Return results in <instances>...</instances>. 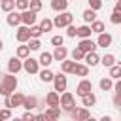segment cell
I'll use <instances>...</instances> for the list:
<instances>
[{"instance_id":"6da1fadb","label":"cell","mask_w":121,"mask_h":121,"mask_svg":"<svg viewBox=\"0 0 121 121\" xmlns=\"http://www.w3.org/2000/svg\"><path fill=\"white\" fill-rule=\"evenodd\" d=\"M15 89H17V78L9 72V74H6V76L2 78V81H0V95L8 96V95H11Z\"/></svg>"},{"instance_id":"7a4b0ae2","label":"cell","mask_w":121,"mask_h":121,"mask_svg":"<svg viewBox=\"0 0 121 121\" xmlns=\"http://www.w3.org/2000/svg\"><path fill=\"white\" fill-rule=\"evenodd\" d=\"M72 21H74V15H72L70 11H59V15L53 19V26L64 28V26H68Z\"/></svg>"},{"instance_id":"3957f363","label":"cell","mask_w":121,"mask_h":121,"mask_svg":"<svg viewBox=\"0 0 121 121\" xmlns=\"http://www.w3.org/2000/svg\"><path fill=\"white\" fill-rule=\"evenodd\" d=\"M59 106H62L64 112H72L74 106H76V102H74V95L68 93V91H62V95H60V104H59Z\"/></svg>"},{"instance_id":"277c9868","label":"cell","mask_w":121,"mask_h":121,"mask_svg":"<svg viewBox=\"0 0 121 121\" xmlns=\"http://www.w3.org/2000/svg\"><path fill=\"white\" fill-rule=\"evenodd\" d=\"M23 70L28 72V74H38V72H40V62H38V59L26 57L25 62H23Z\"/></svg>"},{"instance_id":"5b68a950","label":"cell","mask_w":121,"mask_h":121,"mask_svg":"<svg viewBox=\"0 0 121 121\" xmlns=\"http://www.w3.org/2000/svg\"><path fill=\"white\" fill-rule=\"evenodd\" d=\"M70 115H72V117H74L76 121H85V119H93V117H91V112H89V110H87L85 106H83V108H76V106H74V110L70 112Z\"/></svg>"},{"instance_id":"8992f818","label":"cell","mask_w":121,"mask_h":121,"mask_svg":"<svg viewBox=\"0 0 121 121\" xmlns=\"http://www.w3.org/2000/svg\"><path fill=\"white\" fill-rule=\"evenodd\" d=\"M53 85H55V91L57 93H60V91H66V85H68V79H66V76H64V72L60 74H55V78H53Z\"/></svg>"},{"instance_id":"52a82bcc","label":"cell","mask_w":121,"mask_h":121,"mask_svg":"<svg viewBox=\"0 0 121 121\" xmlns=\"http://www.w3.org/2000/svg\"><path fill=\"white\" fill-rule=\"evenodd\" d=\"M21 23L26 25V26L34 25V23H36V11H32L30 8H28V9H23V11H21Z\"/></svg>"},{"instance_id":"ba28073f","label":"cell","mask_w":121,"mask_h":121,"mask_svg":"<svg viewBox=\"0 0 121 121\" xmlns=\"http://www.w3.org/2000/svg\"><path fill=\"white\" fill-rule=\"evenodd\" d=\"M93 91V83L89 81V79H81L79 83H78V87H76V95L78 96H83V95H87V93H91Z\"/></svg>"},{"instance_id":"9c48e42d","label":"cell","mask_w":121,"mask_h":121,"mask_svg":"<svg viewBox=\"0 0 121 121\" xmlns=\"http://www.w3.org/2000/svg\"><path fill=\"white\" fill-rule=\"evenodd\" d=\"M81 51H85V53H91V51H96V42H93L91 38H81L79 40V45H78Z\"/></svg>"},{"instance_id":"30bf717a","label":"cell","mask_w":121,"mask_h":121,"mask_svg":"<svg viewBox=\"0 0 121 121\" xmlns=\"http://www.w3.org/2000/svg\"><path fill=\"white\" fill-rule=\"evenodd\" d=\"M15 38H17V42H21V43L28 42V40H30V26H26V25H25V26H19Z\"/></svg>"},{"instance_id":"8fae6325","label":"cell","mask_w":121,"mask_h":121,"mask_svg":"<svg viewBox=\"0 0 121 121\" xmlns=\"http://www.w3.org/2000/svg\"><path fill=\"white\" fill-rule=\"evenodd\" d=\"M19 70H23V62H21V59H19V57H11V59L8 60V72L17 74Z\"/></svg>"},{"instance_id":"7c38bea8","label":"cell","mask_w":121,"mask_h":121,"mask_svg":"<svg viewBox=\"0 0 121 121\" xmlns=\"http://www.w3.org/2000/svg\"><path fill=\"white\" fill-rule=\"evenodd\" d=\"M96 45H98V47H110V45H112V34L100 32V34H98V40H96Z\"/></svg>"},{"instance_id":"4fadbf2b","label":"cell","mask_w":121,"mask_h":121,"mask_svg":"<svg viewBox=\"0 0 121 121\" xmlns=\"http://www.w3.org/2000/svg\"><path fill=\"white\" fill-rule=\"evenodd\" d=\"M66 57H68V49H66L64 45H57L55 51H53V60H59V62H60V60H64Z\"/></svg>"},{"instance_id":"5bb4252c","label":"cell","mask_w":121,"mask_h":121,"mask_svg":"<svg viewBox=\"0 0 121 121\" xmlns=\"http://www.w3.org/2000/svg\"><path fill=\"white\" fill-rule=\"evenodd\" d=\"M9 96V100H11V108H17V106H23V100H25V95L23 93H17V91H13L11 95H8Z\"/></svg>"},{"instance_id":"9a60e30c","label":"cell","mask_w":121,"mask_h":121,"mask_svg":"<svg viewBox=\"0 0 121 121\" xmlns=\"http://www.w3.org/2000/svg\"><path fill=\"white\" fill-rule=\"evenodd\" d=\"M6 21H8L9 26H19V25H21V13H17V11L11 9V11L8 13V19H6Z\"/></svg>"},{"instance_id":"2e32d148","label":"cell","mask_w":121,"mask_h":121,"mask_svg":"<svg viewBox=\"0 0 121 121\" xmlns=\"http://www.w3.org/2000/svg\"><path fill=\"white\" fill-rule=\"evenodd\" d=\"M45 102H47V106H59L60 104V95L57 91H51V93H47Z\"/></svg>"},{"instance_id":"e0dca14e","label":"cell","mask_w":121,"mask_h":121,"mask_svg":"<svg viewBox=\"0 0 121 121\" xmlns=\"http://www.w3.org/2000/svg\"><path fill=\"white\" fill-rule=\"evenodd\" d=\"M83 60H85L87 66H96V64L100 62V57H98L95 51H91V53H85V59H83Z\"/></svg>"},{"instance_id":"ac0fdd59","label":"cell","mask_w":121,"mask_h":121,"mask_svg":"<svg viewBox=\"0 0 121 121\" xmlns=\"http://www.w3.org/2000/svg\"><path fill=\"white\" fill-rule=\"evenodd\" d=\"M72 74H74V76H79V78H85V76H89V66H87V64H78V62H76Z\"/></svg>"},{"instance_id":"d6986e66","label":"cell","mask_w":121,"mask_h":121,"mask_svg":"<svg viewBox=\"0 0 121 121\" xmlns=\"http://www.w3.org/2000/svg\"><path fill=\"white\" fill-rule=\"evenodd\" d=\"M23 108H25V110H34V108H38V98H36V96H25Z\"/></svg>"},{"instance_id":"ffe728a7","label":"cell","mask_w":121,"mask_h":121,"mask_svg":"<svg viewBox=\"0 0 121 121\" xmlns=\"http://www.w3.org/2000/svg\"><path fill=\"white\" fill-rule=\"evenodd\" d=\"M51 8H53L55 11H66L68 0H51Z\"/></svg>"},{"instance_id":"44dd1931","label":"cell","mask_w":121,"mask_h":121,"mask_svg":"<svg viewBox=\"0 0 121 121\" xmlns=\"http://www.w3.org/2000/svg\"><path fill=\"white\" fill-rule=\"evenodd\" d=\"M38 62H40L42 66H49V64L53 62V53H47V51H43V53L40 55V59H38Z\"/></svg>"},{"instance_id":"7402d4cb","label":"cell","mask_w":121,"mask_h":121,"mask_svg":"<svg viewBox=\"0 0 121 121\" xmlns=\"http://www.w3.org/2000/svg\"><path fill=\"white\" fill-rule=\"evenodd\" d=\"M74 66H76V60H60V70L64 72V74H72V70H74Z\"/></svg>"},{"instance_id":"603a6c76","label":"cell","mask_w":121,"mask_h":121,"mask_svg":"<svg viewBox=\"0 0 121 121\" xmlns=\"http://www.w3.org/2000/svg\"><path fill=\"white\" fill-rule=\"evenodd\" d=\"M53 78H55V74H53V72H51L47 66H45V68L40 72V79H42L43 83H49V81H53Z\"/></svg>"},{"instance_id":"cb8c5ba5","label":"cell","mask_w":121,"mask_h":121,"mask_svg":"<svg viewBox=\"0 0 121 121\" xmlns=\"http://www.w3.org/2000/svg\"><path fill=\"white\" fill-rule=\"evenodd\" d=\"M95 102H96V96H95L93 93H87V95H83V96H81V104H83L85 108L95 106Z\"/></svg>"},{"instance_id":"d4e9b609","label":"cell","mask_w":121,"mask_h":121,"mask_svg":"<svg viewBox=\"0 0 121 121\" xmlns=\"http://www.w3.org/2000/svg\"><path fill=\"white\" fill-rule=\"evenodd\" d=\"M45 117H47V119H59V117H60L59 106H49V110H45Z\"/></svg>"},{"instance_id":"484cf974","label":"cell","mask_w":121,"mask_h":121,"mask_svg":"<svg viewBox=\"0 0 121 121\" xmlns=\"http://www.w3.org/2000/svg\"><path fill=\"white\" fill-rule=\"evenodd\" d=\"M0 9L6 11V13H9L11 9H15V0H2L0 2Z\"/></svg>"},{"instance_id":"4316f807","label":"cell","mask_w":121,"mask_h":121,"mask_svg":"<svg viewBox=\"0 0 121 121\" xmlns=\"http://www.w3.org/2000/svg\"><path fill=\"white\" fill-rule=\"evenodd\" d=\"M91 26H87V25H83V26H78V34L76 36H79V38H91Z\"/></svg>"},{"instance_id":"83f0119b","label":"cell","mask_w":121,"mask_h":121,"mask_svg":"<svg viewBox=\"0 0 121 121\" xmlns=\"http://www.w3.org/2000/svg\"><path fill=\"white\" fill-rule=\"evenodd\" d=\"M95 19H96V11H95V9L89 8V9L83 11V21H85V23H93Z\"/></svg>"},{"instance_id":"f1b7e54d","label":"cell","mask_w":121,"mask_h":121,"mask_svg":"<svg viewBox=\"0 0 121 121\" xmlns=\"http://www.w3.org/2000/svg\"><path fill=\"white\" fill-rule=\"evenodd\" d=\"M91 30H93V32H96V34H100V32H104V30H106V26H104V23H102V21H96V19H95V21L91 23Z\"/></svg>"},{"instance_id":"f546056e","label":"cell","mask_w":121,"mask_h":121,"mask_svg":"<svg viewBox=\"0 0 121 121\" xmlns=\"http://www.w3.org/2000/svg\"><path fill=\"white\" fill-rule=\"evenodd\" d=\"M110 78H112V79H119V78H121V64L110 66Z\"/></svg>"},{"instance_id":"4dcf8cb0","label":"cell","mask_w":121,"mask_h":121,"mask_svg":"<svg viewBox=\"0 0 121 121\" xmlns=\"http://www.w3.org/2000/svg\"><path fill=\"white\" fill-rule=\"evenodd\" d=\"M28 55H30V47L28 45H19L17 47V57L19 59H26Z\"/></svg>"},{"instance_id":"1f68e13d","label":"cell","mask_w":121,"mask_h":121,"mask_svg":"<svg viewBox=\"0 0 121 121\" xmlns=\"http://www.w3.org/2000/svg\"><path fill=\"white\" fill-rule=\"evenodd\" d=\"M70 55H72V60H83L85 59V51H81L79 47H74Z\"/></svg>"},{"instance_id":"d6a6232c","label":"cell","mask_w":121,"mask_h":121,"mask_svg":"<svg viewBox=\"0 0 121 121\" xmlns=\"http://www.w3.org/2000/svg\"><path fill=\"white\" fill-rule=\"evenodd\" d=\"M98 85H100V89H102V91H110V89L113 87V81H112V78H102Z\"/></svg>"},{"instance_id":"836d02e7","label":"cell","mask_w":121,"mask_h":121,"mask_svg":"<svg viewBox=\"0 0 121 121\" xmlns=\"http://www.w3.org/2000/svg\"><path fill=\"white\" fill-rule=\"evenodd\" d=\"M100 62H102L106 68H110V66H113V64H115V57H113V55H104V57L100 59Z\"/></svg>"},{"instance_id":"e575fe53","label":"cell","mask_w":121,"mask_h":121,"mask_svg":"<svg viewBox=\"0 0 121 121\" xmlns=\"http://www.w3.org/2000/svg\"><path fill=\"white\" fill-rule=\"evenodd\" d=\"M40 28H42L43 32H49V30L53 28V21H51V19H45V17H43V19H42V23H40Z\"/></svg>"},{"instance_id":"d590c367","label":"cell","mask_w":121,"mask_h":121,"mask_svg":"<svg viewBox=\"0 0 121 121\" xmlns=\"http://www.w3.org/2000/svg\"><path fill=\"white\" fill-rule=\"evenodd\" d=\"M43 34V30L40 28V25H30V38H40Z\"/></svg>"},{"instance_id":"8d00e7d4","label":"cell","mask_w":121,"mask_h":121,"mask_svg":"<svg viewBox=\"0 0 121 121\" xmlns=\"http://www.w3.org/2000/svg\"><path fill=\"white\" fill-rule=\"evenodd\" d=\"M28 47H30V51H38V49L42 47V42H40L38 38H30V40H28Z\"/></svg>"},{"instance_id":"74e56055","label":"cell","mask_w":121,"mask_h":121,"mask_svg":"<svg viewBox=\"0 0 121 121\" xmlns=\"http://www.w3.org/2000/svg\"><path fill=\"white\" fill-rule=\"evenodd\" d=\"M28 8L38 13V11L42 9V0H30V2H28Z\"/></svg>"},{"instance_id":"f35d334b","label":"cell","mask_w":121,"mask_h":121,"mask_svg":"<svg viewBox=\"0 0 121 121\" xmlns=\"http://www.w3.org/2000/svg\"><path fill=\"white\" fill-rule=\"evenodd\" d=\"M110 23H112V25H121V13H119V11H113V13L110 15Z\"/></svg>"},{"instance_id":"ab89813d","label":"cell","mask_w":121,"mask_h":121,"mask_svg":"<svg viewBox=\"0 0 121 121\" xmlns=\"http://www.w3.org/2000/svg\"><path fill=\"white\" fill-rule=\"evenodd\" d=\"M76 34H78V28L70 23V25L66 26V36H68V38H76Z\"/></svg>"},{"instance_id":"60d3db41","label":"cell","mask_w":121,"mask_h":121,"mask_svg":"<svg viewBox=\"0 0 121 121\" xmlns=\"http://www.w3.org/2000/svg\"><path fill=\"white\" fill-rule=\"evenodd\" d=\"M28 2H30V0H15V8L21 9V11H23V9H28Z\"/></svg>"},{"instance_id":"b9f144b4","label":"cell","mask_w":121,"mask_h":121,"mask_svg":"<svg viewBox=\"0 0 121 121\" xmlns=\"http://www.w3.org/2000/svg\"><path fill=\"white\" fill-rule=\"evenodd\" d=\"M87 2H89L91 9H95V11H98V9L102 8V0H87Z\"/></svg>"},{"instance_id":"7bdbcfd3","label":"cell","mask_w":121,"mask_h":121,"mask_svg":"<svg viewBox=\"0 0 121 121\" xmlns=\"http://www.w3.org/2000/svg\"><path fill=\"white\" fill-rule=\"evenodd\" d=\"M51 43H53L55 47H57V45H62V43H64V38H62V36H53V38H51Z\"/></svg>"},{"instance_id":"ee69618b","label":"cell","mask_w":121,"mask_h":121,"mask_svg":"<svg viewBox=\"0 0 121 121\" xmlns=\"http://www.w3.org/2000/svg\"><path fill=\"white\" fill-rule=\"evenodd\" d=\"M0 117H2V119H9V117H11V108H4V110H0Z\"/></svg>"},{"instance_id":"f6af8a7d","label":"cell","mask_w":121,"mask_h":121,"mask_svg":"<svg viewBox=\"0 0 121 121\" xmlns=\"http://www.w3.org/2000/svg\"><path fill=\"white\" fill-rule=\"evenodd\" d=\"M113 106L121 108V91H115V95H113Z\"/></svg>"},{"instance_id":"bcb514c9","label":"cell","mask_w":121,"mask_h":121,"mask_svg":"<svg viewBox=\"0 0 121 121\" xmlns=\"http://www.w3.org/2000/svg\"><path fill=\"white\" fill-rule=\"evenodd\" d=\"M23 119H30V121H32V119H36V115H34L30 110H26V112L23 113Z\"/></svg>"},{"instance_id":"7dc6e473","label":"cell","mask_w":121,"mask_h":121,"mask_svg":"<svg viewBox=\"0 0 121 121\" xmlns=\"http://www.w3.org/2000/svg\"><path fill=\"white\" fill-rule=\"evenodd\" d=\"M113 11H119V13H121V0H115V8H113Z\"/></svg>"},{"instance_id":"c3c4849f","label":"cell","mask_w":121,"mask_h":121,"mask_svg":"<svg viewBox=\"0 0 121 121\" xmlns=\"http://www.w3.org/2000/svg\"><path fill=\"white\" fill-rule=\"evenodd\" d=\"M36 119H38V121H47L45 113H38V115H36Z\"/></svg>"},{"instance_id":"681fc988","label":"cell","mask_w":121,"mask_h":121,"mask_svg":"<svg viewBox=\"0 0 121 121\" xmlns=\"http://www.w3.org/2000/svg\"><path fill=\"white\" fill-rule=\"evenodd\" d=\"M113 87H115V91H121V78H119V79H117V83H115V85H113Z\"/></svg>"},{"instance_id":"f907efd6","label":"cell","mask_w":121,"mask_h":121,"mask_svg":"<svg viewBox=\"0 0 121 121\" xmlns=\"http://www.w3.org/2000/svg\"><path fill=\"white\" fill-rule=\"evenodd\" d=\"M2 49H4V42L0 40V51H2Z\"/></svg>"},{"instance_id":"816d5d0a","label":"cell","mask_w":121,"mask_h":121,"mask_svg":"<svg viewBox=\"0 0 121 121\" xmlns=\"http://www.w3.org/2000/svg\"><path fill=\"white\" fill-rule=\"evenodd\" d=\"M0 106H2V104H0Z\"/></svg>"},{"instance_id":"f5cc1de1","label":"cell","mask_w":121,"mask_h":121,"mask_svg":"<svg viewBox=\"0 0 121 121\" xmlns=\"http://www.w3.org/2000/svg\"><path fill=\"white\" fill-rule=\"evenodd\" d=\"M119 110H121V108H119Z\"/></svg>"},{"instance_id":"db71d44e","label":"cell","mask_w":121,"mask_h":121,"mask_svg":"<svg viewBox=\"0 0 121 121\" xmlns=\"http://www.w3.org/2000/svg\"><path fill=\"white\" fill-rule=\"evenodd\" d=\"M0 2H2V0H0Z\"/></svg>"}]
</instances>
